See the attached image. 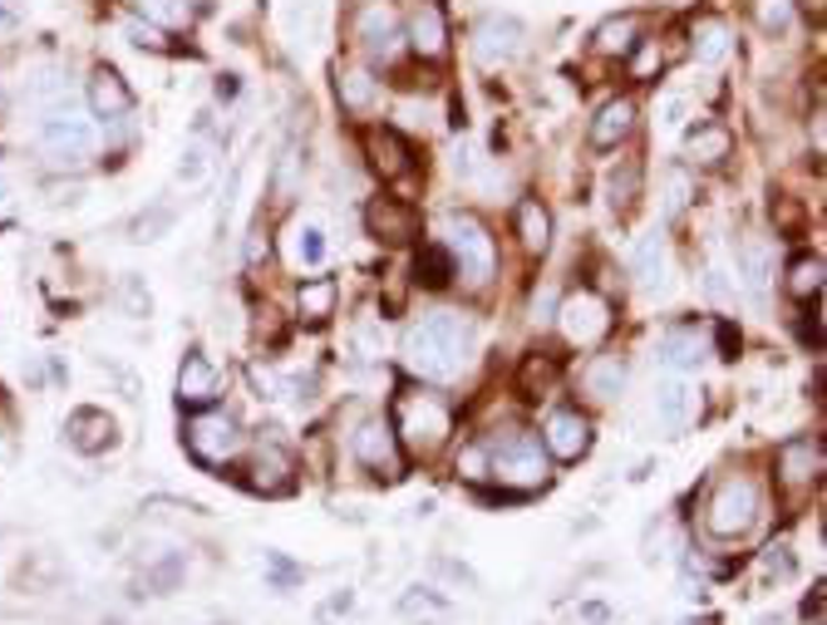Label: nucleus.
I'll return each mask as SVG.
<instances>
[{
    "mask_svg": "<svg viewBox=\"0 0 827 625\" xmlns=\"http://www.w3.org/2000/svg\"><path fill=\"white\" fill-rule=\"evenodd\" d=\"M641 35H645V20L641 15H611V20H601L597 25V50L601 55H616V60H625V55H635V45H641Z\"/></svg>",
    "mask_w": 827,
    "mask_h": 625,
    "instance_id": "nucleus-19",
    "label": "nucleus"
},
{
    "mask_svg": "<svg viewBox=\"0 0 827 625\" xmlns=\"http://www.w3.org/2000/svg\"><path fill=\"white\" fill-rule=\"evenodd\" d=\"M168 231H173V212L168 207H148L129 222V241H158V237H168Z\"/></svg>",
    "mask_w": 827,
    "mask_h": 625,
    "instance_id": "nucleus-37",
    "label": "nucleus"
},
{
    "mask_svg": "<svg viewBox=\"0 0 827 625\" xmlns=\"http://www.w3.org/2000/svg\"><path fill=\"white\" fill-rule=\"evenodd\" d=\"M183 576H187L183 552H168L163 561H158V567L143 571V581H148V591H153V596H173V591L183 586Z\"/></svg>",
    "mask_w": 827,
    "mask_h": 625,
    "instance_id": "nucleus-34",
    "label": "nucleus"
},
{
    "mask_svg": "<svg viewBox=\"0 0 827 625\" xmlns=\"http://www.w3.org/2000/svg\"><path fill=\"white\" fill-rule=\"evenodd\" d=\"M395 439L405 443L409 453H433L443 449V439L453 433V409L443 405L439 395H429V389H405V395L395 399Z\"/></svg>",
    "mask_w": 827,
    "mask_h": 625,
    "instance_id": "nucleus-2",
    "label": "nucleus"
},
{
    "mask_svg": "<svg viewBox=\"0 0 827 625\" xmlns=\"http://www.w3.org/2000/svg\"><path fill=\"white\" fill-rule=\"evenodd\" d=\"M365 227L375 231L379 241H389V247H405V241L419 237V222H414V212L405 203H395V197H375V203L365 207Z\"/></svg>",
    "mask_w": 827,
    "mask_h": 625,
    "instance_id": "nucleus-15",
    "label": "nucleus"
},
{
    "mask_svg": "<svg viewBox=\"0 0 827 625\" xmlns=\"http://www.w3.org/2000/svg\"><path fill=\"white\" fill-rule=\"evenodd\" d=\"M635 187H641V163H621V173H611V207H631Z\"/></svg>",
    "mask_w": 827,
    "mask_h": 625,
    "instance_id": "nucleus-41",
    "label": "nucleus"
},
{
    "mask_svg": "<svg viewBox=\"0 0 827 625\" xmlns=\"http://www.w3.org/2000/svg\"><path fill=\"white\" fill-rule=\"evenodd\" d=\"M631 271L645 295H665V237L660 231L641 237V247H635V257H631Z\"/></svg>",
    "mask_w": 827,
    "mask_h": 625,
    "instance_id": "nucleus-20",
    "label": "nucleus"
},
{
    "mask_svg": "<svg viewBox=\"0 0 827 625\" xmlns=\"http://www.w3.org/2000/svg\"><path fill=\"white\" fill-rule=\"evenodd\" d=\"M685 197H689V183H685V173H670V197H665V212H680L685 207Z\"/></svg>",
    "mask_w": 827,
    "mask_h": 625,
    "instance_id": "nucleus-49",
    "label": "nucleus"
},
{
    "mask_svg": "<svg viewBox=\"0 0 827 625\" xmlns=\"http://www.w3.org/2000/svg\"><path fill=\"white\" fill-rule=\"evenodd\" d=\"M685 148H689L695 163H724V158H729V129H724V123H695Z\"/></svg>",
    "mask_w": 827,
    "mask_h": 625,
    "instance_id": "nucleus-28",
    "label": "nucleus"
},
{
    "mask_svg": "<svg viewBox=\"0 0 827 625\" xmlns=\"http://www.w3.org/2000/svg\"><path fill=\"white\" fill-rule=\"evenodd\" d=\"M660 359L670 369H689V365H699L705 359V341H699V331L695 325H680V331H670L660 341Z\"/></svg>",
    "mask_w": 827,
    "mask_h": 625,
    "instance_id": "nucleus-30",
    "label": "nucleus"
},
{
    "mask_svg": "<svg viewBox=\"0 0 827 625\" xmlns=\"http://www.w3.org/2000/svg\"><path fill=\"white\" fill-rule=\"evenodd\" d=\"M267 567H271V581L276 586H291V581H301L305 571L301 567H291V561H286L281 552H267Z\"/></svg>",
    "mask_w": 827,
    "mask_h": 625,
    "instance_id": "nucleus-45",
    "label": "nucleus"
},
{
    "mask_svg": "<svg viewBox=\"0 0 827 625\" xmlns=\"http://www.w3.org/2000/svg\"><path fill=\"white\" fill-rule=\"evenodd\" d=\"M517 237H523V247L533 251V257H543V251L551 247V212L537 203V197L517 203Z\"/></svg>",
    "mask_w": 827,
    "mask_h": 625,
    "instance_id": "nucleus-25",
    "label": "nucleus"
},
{
    "mask_svg": "<svg viewBox=\"0 0 827 625\" xmlns=\"http://www.w3.org/2000/svg\"><path fill=\"white\" fill-rule=\"evenodd\" d=\"M365 153H369V168H375L379 177H405L414 168V148H409L405 133H395V129H369Z\"/></svg>",
    "mask_w": 827,
    "mask_h": 625,
    "instance_id": "nucleus-17",
    "label": "nucleus"
},
{
    "mask_svg": "<svg viewBox=\"0 0 827 625\" xmlns=\"http://www.w3.org/2000/svg\"><path fill=\"white\" fill-rule=\"evenodd\" d=\"M409 45H414V55H423V60H439L443 50H449V20H443V10L433 6V0H419V6H414Z\"/></svg>",
    "mask_w": 827,
    "mask_h": 625,
    "instance_id": "nucleus-18",
    "label": "nucleus"
},
{
    "mask_svg": "<svg viewBox=\"0 0 827 625\" xmlns=\"http://www.w3.org/2000/svg\"><path fill=\"white\" fill-rule=\"evenodd\" d=\"M335 94H341V109L345 114H369L379 109V79L369 69H341L335 79Z\"/></svg>",
    "mask_w": 827,
    "mask_h": 625,
    "instance_id": "nucleus-23",
    "label": "nucleus"
},
{
    "mask_svg": "<svg viewBox=\"0 0 827 625\" xmlns=\"http://www.w3.org/2000/svg\"><path fill=\"white\" fill-rule=\"evenodd\" d=\"M754 15L763 35H788L793 30V0H754Z\"/></svg>",
    "mask_w": 827,
    "mask_h": 625,
    "instance_id": "nucleus-39",
    "label": "nucleus"
},
{
    "mask_svg": "<svg viewBox=\"0 0 827 625\" xmlns=\"http://www.w3.org/2000/svg\"><path fill=\"white\" fill-rule=\"evenodd\" d=\"M788 291L798 295V301H808V295L823 291V257H798L788 267Z\"/></svg>",
    "mask_w": 827,
    "mask_h": 625,
    "instance_id": "nucleus-36",
    "label": "nucleus"
},
{
    "mask_svg": "<svg viewBox=\"0 0 827 625\" xmlns=\"http://www.w3.org/2000/svg\"><path fill=\"white\" fill-rule=\"evenodd\" d=\"M581 616H587V621H606L611 611H606V606H581Z\"/></svg>",
    "mask_w": 827,
    "mask_h": 625,
    "instance_id": "nucleus-54",
    "label": "nucleus"
},
{
    "mask_svg": "<svg viewBox=\"0 0 827 625\" xmlns=\"http://www.w3.org/2000/svg\"><path fill=\"white\" fill-rule=\"evenodd\" d=\"M222 395V375L203 349H187L183 365H178V405L187 409H207Z\"/></svg>",
    "mask_w": 827,
    "mask_h": 625,
    "instance_id": "nucleus-12",
    "label": "nucleus"
},
{
    "mask_svg": "<svg viewBox=\"0 0 827 625\" xmlns=\"http://www.w3.org/2000/svg\"><path fill=\"white\" fill-rule=\"evenodd\" d=\"M655 419H660L665 433H685L689 423V389L680 379H665L660 389H655Z\"/></svg>",
    "mask_w": 827,
    "mask_h": 625,
    "instance_id": "nucleus-26",
    "label": "nucleus"
},
{
    "mask_svg": "<svg viewBox=\"0 0 827 625\" xmlns=\"http://www.w3.org/2000/svg\"><path fill=\"white\" fill-rule=\"evenodd\" d=\"M203 173H207V153L203 148H187L183 163H178V177H183V183H197Z\"/></svg>",
    "mask_w": 827,
    "mask_h": 625,
    "instance_id": "nucleus-46",
    "label": "nucleus"
},
{
    "mask_svg": "<svg viewBox=\"0 0 827 625\" xmlns=\"http://www.w3.org/2000/svg\"><path fill=\"white\" fill-rule=\"evenodd\" d=\"M670 6H680V0H670Z\"/></svg>",
    "mask_w": 827,
    "mask_h": 625,
    "instance_id": "nucleus-56",
    "label": "nucleus"
},
{
    "mask_svg": "<svg viewBox=\"0 0 827 625\" xmlns=\"http://www.w3.org/2000/svg\"><path fill=\"white\" fill-rule=\"evenodd\" d=\"M119 301H123V311H129V315H148V311H153V301H148V285L138 281V277H123L119 281Z\"/></svg>",
    "mask_w": 827,
    "mask_h": 625,
    "instance_id": "nucleus-42",
    "label": "nucleus"
},
{
    "mask_svg": "<svg viewBox=\"0 0 827 625\" xmlns=\"http://www.w3.org/2000/svg\"><path fill=\"white\" fill-rule=\"evenodd\" d=\"M469 345H473V325L453 311H433L429 321L405 331V359L423 379H453L463 369V359H469Z\"/></svg>",
    "mask_w": 827,
    "mask_h": 625,
    "instance_id": "nucleus-1",
    "label": "nucleus"
},
{
    "mask_svg": "<svg viewBox=\"0 0 827 625\" xmlns=\"http://www.w3.org/2000/svg\"><path fill=\"white\" fill-rule=\"evenodd\" d=\"M359 40H365V50H369L375 60H395V50H399V25H395V15H389L385 6L365 10V15H359Z\"/></svg>",
    "mask_w": 827,
    "mask_h": 625,
    "instance_id": "nucleus-22",
    "label": "nucleus"
},
{
    "mask_svg": "<svg viewBox=\"0 0 827 625\" xmlns=\"http://www.w3.org/2000/svg\"><path fill=\"white\" fill-rule=\"evenodd\" d=\"M763 576H769V581H788L793 576V552L783 542L763 552Z\"/></svg>",
    "mask_w": 827,
    "mask_h": 625,
    "instance_id": "nucleus-44",
    "label": "nucleus"
},
{
    "mask_svg": "<svg viewBox=\"0 0 827 625\" xmlns=\"http://www.w3.org/2000/svg\"><path fill=\"white\" fill-rule=\"evenodd\" d=\"M803 616H808L813 625H823V586H818V591H813V596H808V601H803Z\"/></svg>",
    "mask_w": 827,
    "mask_h": 625,
    "instance_id": "nucleus-52",
    "label": "nucleus"
},
{
    "mask_svg": "<svg viewBox=\"0 0 827 625\" xmlns=\"http://www.w3.org/2000/svg\"><path fill=\"white\" fill-rule=\"evenodd\" d=\"M414 281H419L423 291H443V285L453 281L449 247H419V257H414Z\"/></svg>",
    "mask_w": 827,
    "mask_h": 625,
    "instance_id": "nucleus-29",
    "label": "nucleus"
},
{
    "mask_svg": "<svg viewBox=\"0 0 827 625\" xmlns=\"http://www.w3.org/2000/svg\"><path fill=\"white\" fill-rule=\"evenodd\" d=\"M523 40H527V25L513 15H487L479 30H473V55H479L483 69L493 65H507V60L523 55Z\"/></svg>",
    "mask_w": 827,
    "mask_h": 625,
    "instance_id": "nucleus-9",
    "label": "nucleus"
},
{
    "mask_svg": "<svg viewBox=\"0 0 827 625\" xmlns=\"http://www.w3.org/2000/svg\"><path fill=\"white\" fill-rule=\"evenodd\" d=\"M291 257L301 261V267H321V261H325V231L315 227V222H305V227H296Z\"/></svg>",
    "mask_w": 827,
    "mask_h": 625,
    "instance_id": "nucleus-38",
    "label": "nucleus"
},
{
    "mask_svg": "<svg viewBox=\"0 0 827 625\" xmlns=\"http://www.w3.org/2000/svg\"><path fill=\"white\" fill-rule=\"evenodd\" d=\"M439 567H443V571H449V576H453V581H463V586H479V576H473V571H469V567H463V561H439Z\"/></svg>",
    "mask_w": 827,
    "mask_h": 625,
    "instance_id": "nucleus-51",
    "label": "nucleus"
},
{
    "mask_svg": "<svg viewBox=\"0 0 827 625\" xmlns=\"http://www.w3.org/2000/svg\"><path fill=\"white\" fill-rule=\"evenodd\" d=\"M729 30L719 25V20H705V25H695V60L699 65H719V60L729 55Z\"/></svg>",
    "mask_w": 827,
    "mask_h": 625,
    "instance_id": "nucleus-32",
    "label": "nucleus"
},
{
    "mask_svg": "<svg viewBox=\"0 0 827 625\" xmlns=\"http://www.w3.org/2000/svg\"><path fill=\"white\" fill-rule=\"evenodd\" d=\"M94 123L74 119V114H55V119L40 129V153L50 158V168H84L94 158Z\"/></svg>",
    "mask_w": 827,
    "mask_h": 625,
    "instance_id": "nucleus-7",
    "label": "nucleus"
},
{
    "mask_svg": "<svg viewBox=\"0 0 827 625\" xmlns=\"http://www.w3.org/2000/svg\"><path fill=\"white\" fill-rule=\"evenodd\" d=\"M129 40L138 50H163V35H158V25H138V20H129Z\"/></svg>",
    "mask_w": 827,
    "mask_h": 625,
    "instance_id": "nucleus-48",
    "label": "nucleus"
},
{
    "mask_svg": "<svg viewBox=\"0 0 827 625\" xmlns=\"http://www.w3.org/2000/svg\"><path fill=\"white\" fill-rule=\"evenodd\" d=\"M487 473L497 483H517V487H537L547 478V449L533 429H507L487 443Z\"/></svg>",
    "mask_w": 827,
    "mask_h": 625,
    "instance_id": "nucleus-3",
    "label": "nucleus"
},
{
    "mask_svg": "<svg viewBox=\"0 0 827 625\" xmlns=\"http://www.w3.org/2000/svg\"><path fill=\"white\" fill-rule=\"evenodd\" d=\"M399 616H449V596H439L433 586H409L405 596H399Z\"/></svg>",
    "mask_w": 827,
    "mask_h": 625,
    "instance_id": "nucleus-35",
    "label": "nucleus"
},
{
    "mask_svg": "<svg viewBox=\"0 0 827 625\" xmlns=\"http://www.w3.org/2000/svg\"><path fill=\"white\" fill-rule=\"evenodd\" d=\"M631 129H635V104L631 99H611V104H601V114L591 119V143L616 148V143L631 139Z\"/></svg>",
    "mask_w": 827,
    "mask_h": 625,
    "instance_id": "nucleus-21",
    "label": "nucleus"
},
{
    "mask_svg": "<svg viewBox=\"0 0 827 625\" xmlns=\"http://www.w3.org/2000/svg\"><path fill=\"white\" fill-rule=\"evenodd\" d=\"M355 459L365 463V468H375V473H385V478H395V473H399V439H395V429H389V423H379V419L359 423V433H355Z\"/></svg>",
    "mask_w": 827,
    "mask_h": 625,
    "instance_id": "nucleus-14",
    "label": "nucleus"
},
{
    "mask_svg": "<svg viewBox=\"0 0 827 625\" xmlns=\"http://www.w3.org/2000/svg\"><path fill=\"white\" fill-rule=\"evenodd\" d=\"M449 247H453V257H459L463 281H469V285H487V281H493L497 247H493V237H487V227H483L479 217H469V212L449 217Z\"/></svg>",
    "mask_w": 827,
    "mask_h": 625,
    "instance_id": "nucleus-6",
    "label": "nucleus"
},
{
    "mask_svg": "<svg viewBox=\"0 0 827 625\" xmlns=\"http://www.w3.org/2000/svg\"><path fill=\"white\" fill-rule=\"evenodd\" d=\"M251 385H257L267 399H276V389H281V385H276V375H271V369H261V365H251Z\"/></svg>",
    "mask_w": 827,
    "mask_h": 625,
    "instance_id": "nucleus-50",
    "label": "nucleus"
},
{
    "mask_svg": "<svg viewBox=\"0 0 827 625\" xmlns=\"http://www.w3.org/2000/svg\"><path fill=\"white\" fill-rule=\"evenodd\" d=\"M715 345H719V355H724V359H734V355H739V325L719 321V325H715Z\"/></svg>",
    "mask_w": 827,
    "mask_h": 625,
    "instance_id": "nucleus-47",
    "label": "nucleus"
},
{
    "mask_svg": "<svg viewBox=\"0 0 827 625\" xmlns=\"http://www.w3.org/2000/svg\"><path fill=\"white\" fill-rule=\"evenodd\" d=\"M557 321H561V335H567L577 349H591V345H601L611 335V305L601 301L597 291H577V295H567L561 301V311H557Z\"/></svg>",
    "mask_w": 827,
    "mask_h": 625,
    "instance_id": "nucleus-8",
    "label": "nucleus"
},
{
    "mask_svg": "<svg viewBox=\"0 0 827 625\" xmlns=\"http://www.w3.org/2000/svg\"><path fill=\"white\" fill-rule=\"evenodd\" d=\"M84 99H89V109H94V119H104V123H119V119H129L133 114V89H129V79H123L114 65H99L89 74V89H84Z\"/></svg>",
    "mask_w": 827,
    "mask_h": 625,
    "instance_id": "nucleus-10",
    "label": "nucleus"
},
{
    "mask_svg": "<svg viewBox=\"0 0 827 625\" xmlns=\"http://www.w3.org/2000/svg\"><path fill=\"white\" fill-rule=\"evenodd\" d=\"M350 601H355V596H350V591H341V596H335V601H331V606H325V611H321V621H331V616H335V611H350Z\"/></svg>",
    "mask_w": 827,
    "mask_h": 625,
    "instance_id": "nucleus-53",
    "label": "nucleus"
},
{
    "mask_svg": "<svg viewBox=\"0 0 827 625\" xmlns=\"http://www.w3.org/2000/svg\"><path fill=\"white\" fill-rule=\"evenodd\" d=\"M138 6H143L158 25H187V6H178V0H138Z\"/></svg>",
    "mask_w": 827,
    "mask_h": 625,
    "instance_id": "nucleus-43",
    "label": "nucleus"
},
{
    "mask_svg": "<svg viewBox=\"0 0 827 625\" xmlns=\"http://www.w3.org/2000/svg\"><path fill=\"white\" fill-rule=\"evenodd\" d=\"M6 193H10V177H6V168H0V203H6Z\"/></svg>",
    "mask_w": 827,
    "mask_h": 625,
    "instance_id": "nucleus-55",
    "label": "nucleus"
},
{
    "mask_svg": "<svg viewBox=\"0 0 827 625\" xmlns=\"http://www.w3.org/2000/svg\"><path fill=\"white\" fill-rule=\"evenodd\" d=\"M543 449H547V459L577 463L581 453L591 449V423H587V414H577V409H557V414L547 419V429H543Z\"/></svg>",
    "mask_w": 827,
    "mask_h": 625,
    "instance_id": "nucleus-11",
    "label": "nucleus"
},
{
    "mask_svg": "<svg viewBox=\"0 0 827 625\" xmlns=\"http://www.w3.org/2000/svg\"><path fill=\"white\" fill-rule=\"evenodd\" d=\"M783 483H793V487H803L813 478V473H818V449H813V443H788V449H783Z\"/></svg>",
    "mask_w": 827,
    "mask_h": 625,
    "instance_id": "nucleus-33",
    "label": "nucleus"
},
{
    "mask_svg": "<svg viewBox=\"0 0 827 625\" xmlns=\"http://www.w3.org/2000/svg\"><path fill=\"white\" fill-rule=\"evenodd\" d=\"M65 439L74 453H109L114 443H119V423H114L104 409H74L65 419Z\"/></svg>",
    "mask_w": 827,
    "mask_h": 625,
    "instance_id": "nucleus-13",
    "label": "nucleus"
},
{
    "mask_svg": "<svg viewBox=\"0 0 827 625\" xmlns=\"http://www.w3.org/2000/svg\"><path fill=\"white\" fill-rule=\"evenodd\" d=\"M551 385H557V359L543 355V349H533V355L523 359V369H517V389H523L527 399H543Z\"/></svg>",
    "mask_w": 827,
    "mask_h": 625,
    "instance_id": "nucleus-31",
    "label": "nucleus"
},
{
    "mask_svg": "<svg viewBox=\"0 0 827 625\" xmlns=\"http://www.w3.org/2000/svg\"><path fill=\"white\" fill-rule=\"evenodd\" d=\"M759 507H763V497H759L754 478H724L715 487V497H709L705 522L715 537H744L749 527L759 522Z\"/></svg>",
    "mask_w": 827,
    "mask_h": 625,
    "instance_id": "nucleus-4",
    "label": "nucleus"
},
{
    "mask_svg": "<svg viewBox=\"0 0 827 625\" xmlns=\"http://www.w3.org/2000/svg\"><path fill=\"white\" fill-rule=\"evenodd\" d=\"M187 453H193L203 468H222L241 453V429L232 414L222 409H203V414L187 419Z\"/></svg>",
    "mask_w": 827,
    "mask_h": 625,
    "instance_id": "nucleus-5",
    "label": "nucleus"
},
{
    "mask_svg": "<svg viewBox=\"0 0 827 625\" xmlns=\"http://www.w3.org/2000/svg\"><path fill=\"white\" fill-rule=\"evenodd\" d=\"M291 483H296L291 453H286L281 443H261V449L251 453V487L267 497H281V493H291Z\"/></svg>",
    "mask_w": 827,
    "mask_h": 625,
    "instance_id": "nucleus-16",
    "label": "nucleus"
},
{
    "mask_svg": "<svg viewBox=\"0 0 827 625\" xmlns=\"http://www.w3.org/2000/svg\"><path fill=\"white\" fill-rule=\"evenodd\" d=\"M581 385H587V395H591V399H601V405H606V399H616V395H621V385H625V365H621V355H601V359H591V365H587V379H581Z\"/></svg>",
    "mask_w": 827,
    "mask_h": 625,
    "instance_id": "nucleus-27",
    "label": "nucleus"
},
{
    "mask_svg": "<svg viewBox=\"0 0 827 625\" xmlns=\"http://www.w3.org/2000/svg\"><path fill=\"white\" fill-rule=\"evenodd\" d=\"M331 301H335V281H311V285H301V311L311 315V321L331 315Z\"/></svg>",
    "mask_w": 827,
    "mask_h": 625,
    "instance_id": "nucleus-40",
    "label": "nucleus"
},
{
    "mask_svg": "<svg viewBox=\"0 0 827 625\" xmlns=\"http://www.w3.org/2000/svg\"><path fill=\"white\" fill-rule=\"evenodd\" d=\"M739 271H744L749 295H754V301H763V291H769V277H773L769 241H759V237H744V241H739Z\"/></svg>",
    "mask_w": 827,
    "mask_h": 625,
    "instance_id": "nucleus-24",
    "label": "nucleus"
}]
</instances>
